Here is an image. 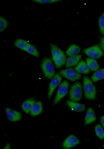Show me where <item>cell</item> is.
I'll use <instances>...</instances> for the list:
<instances>
[{"mask_svg": "<svg viewBox=\"0 0 104 149\" xmlns=\"http://www.w3.org/2000/svg\"><path fill=\"white\" fill-rule=\"evenodd\" d=\"M81 50L80 47L78 45L72 44L66 51V54L70 56L78 55Z\"/></svg>", "mask_w": 104, "mask_h": 149, "instance_id": "e0dca14e", "label": "cell"}, {"mask_svg": "<svg viewBox=\"0 0 104 149\" xmlns=\"http://www.w3.org/2000/svg\"><path fill=\"white\" fill-rule=\"evenodd\" d=\"M25 51L37 58L39 56V53L37 49L33 45L30 43L26 47Z\"/></svg>", "mask_w": 104, "mask_h": 149, "instance_id": "44dd1931", "label": "cell"}, {"mask_svg": "<svg viewBox=\"0 0 104 149\" xmlns=\"http://www.w3.org/2000/svg\"><path fill=\"white\" fill-rule=\"evenodd\" d=\"M98 24L101 33L102 35H104V12L100 17Z\"/></svg>", "mask_w": 104, "mask_h": 149, "instance_id": "cb8c5ba5", "label": "cell"}, {"mask_svg": "<svg viewBox=\"0 0 104 149\" xmlns=\"http://www.w3.org/2000/svg\"><path fill=\"white\" fill-rule=\"evenodd\" d=\"M100 122L103 128L104 129V115L101 117Z\"/></svg>", "mask_w": 104, "mask_h": 149, "instance_id": "4316f807", "label": "cell"}, {"mask_svg": "<svg viewBox=\"0 0 104 149\" xmlns=\"http://www.w3.org/2000/svg\"><path fill=\"white\" fill-rule=\"evenodd\" d=\"M69 85V82L66 80L60 85L54 101L53 105L57 104L67 94Z\"/></svg>", "mask_w": 104, "mask_h": 149, "instance_id": "52a82bcc", "label": "cell"}, {"mask_svg": "<svg viewBox=\"0 0 104 149\" xmlns=\"http://www.w3.org/2000/svg\"><path fill=\"white\" fill-rule=\"evenodd\" d=\"M96 120L95 113L93 109L89 107L88 110L85 118L84 125H87L93 123Z\"/></svg>", "mask_w": 104, "mask_h": 149, "instance_id": "9a60e30c", "label": "cell"}, {"mask_svg": "<svg viewBox=\"0 0 104 149\" xmlns=\"http://www.w3.org/2000/svg\"><path fill=\"white\" fill-rule=\"evenodd\" d=\"M59 74L71 81H74L81 79V74L72 68L60 70L59 72Z\"/></svg>", "mask_w": 104, "mask_h": 149, "instance_id": "8992f818", "label": "cell"}, {"mask_svg": "<svg viewBox=\"0 0 104 149\" xmlns=\"http://www.w3.org/2000/svg\"><path fill=\"white\" fill-rule=\"evenodd\" d=\"M62 77L59 74L57 73L52 79L49 85L48 98L50 99L55 89L60 83Z\"/></svg>", "mask_w": 104, "mask_h": 149, "instance_id": "ba28073f", "label": "cell"}, {"mask_svg": "<svg viewBox=\"0 0 104 149\" xmlns=\"http://www.w3.org/2000/svg\"><path fill=\"white\" fill-rule=\"evenodd\" d=\"M43 107L41 102H36L34 104L30 111V115L35 116L40 114L42 112Z\"/></svg>", "mask_w": 104, "mask_h": 149, "instance_id": "5bb4252c", "label": "cell"}, {"mask_svg": "<svg viewBox=\"0 0 104 149\" xmlns=\"http://www.w3.org/2000/svg\"><path fill=\"white\" fill-rule=\"evenodd\" d=\"M74 69L80 73L87 74L90 72L87 63L83 60L78 63L74 68Z\"/></svg>", "mask_w": 104, "mask_h": 149, "instance_id": "8fae6325", "label": "cell"}, {"mask_svg": "<svg viewBox=\"0 0 104 149\" xmlns=\"http://www.w3.org/2000/svg\"><path fill=\"white\" fill-rule=\"evenodd\" d=\"M67 105L73 111L80 112L84 111L85 110V105L71 100H67L66 102Z\"/></svg>", "mask_w": 104, "mask_h": 149, "instance_id": "4fadbf2b", "label": "cell"}, {"mask_svg": "<svg viewBox=\"0 0 104 149\" xmlns=\"http://www.w3.org/2000/svg\"><path fill=\"white\" fill-rule=\"evenodd\" d=\"M41 66L44 77L49 79H52L54 77V67L50 58H44L42 61Z\"/></svg>", "mask_w": 104, "mask_h": 149, "instance_id": "3957f363", "label": "cell"}, {"mask_svg": "<svg viewBox=\"0 0 104 149\" xmlns=\"http://www.w3.org/2000/svg\"><path fill=\"white\" fill-rule=\"evenodd\" d=\"M32 1L40 4L52 3L61 1L60 0H33Z\"/></svg>", "mask_w": 104, "mask_h": 149, "instance_id": "d4e9b609", "label": "cell"}, {"mask_svg": "<svg viewBox=\"0 0 104 149\" xmlns=\"http://www.w3.org/2000/svg\"><path fill=\"white\" fill-rule=\"evenodd\" d=\"M82 94V89L80 82L77 81L70 87L69 91V97L71 101L77 102L81 99Z\"/></svg>", "mask_w": 104, "mask_h": 149, "instance_id": "277c9868", "label": "cell"}, {"mask_svg": "<svg viewBox=\"0 0 104 149\" xmlns=\"http://www.w3.org/2000/svg\"><path fill=\"white\" fill-rule=\"evenodd\" d=\"M52 59L56 67L60 68L63 65L66 61V58L64 52L56 45L50 44Z\"/></svg>", "mask_w": 104, "mask_h": 149, "instance_id": "6da1fadb", "label": "cell"}, {"mask_svg": "<svg viewBox=\"0 0 104 149\" xmlns=\"http://www.w3.org/2000/svg\"><path fill=\"white\" fill-rule=\"evenodd\" d=\"M29 43L26 41L20 38L17 39L14 42V44L16 47L24 51H25Z\"/></svg>", "mask_w": 104, "mask_h": 149, "instance_id": "ffe728a7", "label": "cell"}, {"mask_svg": "<svg viewBox=\"0 0 104 149\" xmlns=\"http://www.w3.org/2000/svg\"><path fill=\"white\" fill-rule=\"evenodd\" d=\"M83 81L85 98L89 100H95L96 98V90L92 81L87 76H83Z\"/></svg>", "mask_w": 104, "mask_h": 149, "instance_id": "7a4b0ae2", "label": "cell"}, {"mask_svg": "<svg viewBox=\"0 0 104 149\" xmlns=\"http://www.w3.org/2000/svg\"><path fill=\"white\" fill-rule=\"evenodd\" d=\"M10 144L8 143L6 144L5 146L4 147V149H10Z\"/></svg>", "mask_w": 104, "mask_h": 149, "instance_id": "83f0119b", "label": "cell"}, {"mask_svg": "<svg viewBox=\"0 0 104 149\" xmlns=\"http://www.w3.org/2000/svg\"><path fill=\"white\" fill-rule=\"evenodd\" d=\"M5 110L7 117L10 121L16 122L21 119V114L20 112L9 108H6Z\"/></svg>", "mask_w": 104, "mask_h": 149, "instance_id": "30bf717a", "label": "cell"}, {"mask_svg": "<svg viewBox=\"0 0 104 149\" xmlns=\"http://www.w3.org/2000/svg\"><path fill=\"white\" fill-rule=\"evenodd\" d=\"M104 79V68L95 71L91 77V79L94 82Z\"/></svg>", "mask_w": 104, "mask_h": 149, "instance_id": "d6986e66", "label": "cell"}, {"mask_svg": "<svg viewBox=\"0 0 104 149\" xmlns=\"http://www.w3.org/2000/svg\"><path fill=\"white\" fill-rule=\"evenodd\" d=\"M9 23L7 20L3 17L0 16V32L3 31L8 27Z\"/></svg>", "mask_w": 104, "mask_h": 149, "instance_id": "603a6c76", "label": "cell"}, {"mask_svg": "<svg viewBox=\"0 0 104 149\" xmlns=\"http://www.w3.org/2000/svg\"><path fill=\"white\" fill-rule=\"evenodd\" d=\"M82 56V55H79L68 57L66 60V68H70L76 65Z\"/></svg>", "mask_w": 104, "mask_h": 149, "instance_id": "7c38bea8", "label": "cell"}, {"mask_svg": "<svg viewBox=\"0 0 104 149\" xmlns=\"http://www.w3.org/2000/svg\"><path fill=\"white\" fill-rule=\"evenodd\" d=\"M80 143L79 140L74 135H70L64 140L63 147L65 149H69Z\"/></svg>", "mask_w": 104, "mask_h": 149, "instance_id": "9c48e42d", "label": "cell"}, {"mask_svg": "<svg viewBox=\"0 0 104 149\" xmlns=\"http://www.w3.org/2000/svg\"><path fill=\"white\" fill-rule=\"evenodd\" d=\"M86 63L88 68L90 70L96 71L99 68V65L96 60L93 58H86Z\"/></svg>", "mask_w": 104, "mask_h": 149, "instance_id": "ac0fdd59", "label": "cell"}, {"mask_svg": "<svg viewBox=\"0 0 104 149\" xmlns=\"http://www.w3.org/2000/svg\"><path fill=\"white\" fill-rule=\"evenodd\" d=\"M95 133L98 137L100 139L104 138V131L102 128L101 125L98 124L95 127Z\"/></svg>", "mask_w": 104, "mask_h": 149, "instance_id": "7402d4cb", "label": "cell"}, {"mask_svg": "<svg viewBox=\"0 0 104 149\" xmlns=\"http://www.w3.org/2000/svg\"><path fill=\"white\" fill-rule=\"evenodd\" d=\"M82 51L88 56L92 58L98 59L103 54V51L98 44L83 49Z\"/></svg>", "mask_w": 104, "mask_h": 149, "instance_id": "5b68a950", "label": "cell"}, {"mask_svg": "<svg viewBox=\"0 0 104 149\" xmlns=\"http://www.w3.org/2000/svg\"><path fill=\"white\" fill-rule=\"evenodd\" d=\"M35 102V100L34 98H29L23 103L22 106V108L26 113H28Z\"/></svg>", "mask_w": 104, "mask_h": 149, "instance_id": "2e32d148", "label": "cell"}, {"mask_svg": "<svg viewBox=\"0 0 104 149\" xmlns=\"http://www.w3.org/2000/svg\"><path fill=\"white\" fill-rule=\"evenodd\" d=\"M100 47L103 51H104V35L100 38Z\"/></svg>", "mask_w": 104, "mask_h": 149, "instance_id": "484cf974", "label": "cell"}]
</instances>
